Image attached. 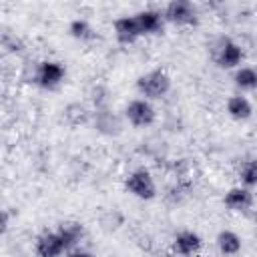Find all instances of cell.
<instances>
[{"label": "cell", "mask_w": 257, "mask_h": 257, "mask_svg": "<svg viewBox=\"0 0 257 257\" xmlns=\"http://www.w3.org/2000/svg\"><path fill=\"white\" fill-rule=\"evenodd\" d=\"M137 90L147 100H159L171 90V76L165 68H153L137 78Z\"/></svg>", "instance_id": "6da1fadb"}, {"label": "cell", "mask_w": 257, "mask_h": 257, "mask_svg": "<svg viewBox=\"0 0 257 257\" xmlns=\"http://www.w3.org/2000/svg\"><path fill=\"white\" fill-rule=\"evenodd\" d=\"M66 76V68L56 62V60H44V62H38L34 72H32V82L38 84L40 88H46V90H52L56 86L62 84Z\"/></svg>", "instance_id": "7a4b0ae2"}, {"label": "cell", "mask_w": 257, "mask_h": 257, "mask_svg": "<svg viewBox=\"0 0 257 257\" xmlns=\"http://www.w3.org/2000/svg\"><path fill=\"white\" fill-rule=\"evenodd\" d=\"M124 189L143 201H151L157 197V185L153 175L147 169H135L126 179H124Z\"/></svg>", "instance_id": "3957f363"}, {"label": "cell", "mask_w": 257, "mask_h": 257, "mask_svg": "<svg viewBox=\"0 0 257 257\" xmlns=\"http://www.w3.org/2000/svg\"><path fill=\"white\" fill-rule=\"evenodd\" d=\"M165 22L177 24V26H195L199 22V12L193 2L189 0H173L163 10Z\"/></svg>", "instance_id": "277c9868"}, {"label": "cell", "mask_w": 257, "mask_h": 257, "mask_svg": "<svg viewBox=\"0 0 257 257\" xmlns=\"http://www.w3.org/2000/svg\"><path fill=\"white\" fill-rule=\"evenodd\" d=\"M243 48L231 40V38H221L217 42V46L213 48V60L219 68L231 70V68H239L243 62Z\"/></svg>", "instance_id": "5b68a950"}, {"label": "cell", "mask_w": 257, "mask_h": 257, "mask_svg": "<svg viewBox=\"0 0 257 257\" xmlns=\"http://www.w3.org/2000/svg\"><path fill=\"white\" fill-rule=\"evenodd\" d=\"M124 118L131 122V126L135 128H145V126H151L157 118V110L155 106L151 104V100L147 98H135L126 104L124 108Z\"/></svg>", "instance_id": "8992f818"}, {"label": "cell", "mask_w": 257, "mask_h": 257, "mask_svg": "<svg viewBox=\"0 0 257 257\" xmlns=\"http://www.w3.org/2000/svg\"><path fill=\"white\" fill-rule=\"evenodd\" d=\"M34 251L38 257H60L62 253H66V247L58 231H44L36 237Z\"/></svg>", "instance_id": "52a82bcc"}, {"label": "cell", "mask_w": 257, "mask_h": 257, "mask_svg": "<svg viewBox=\"0 0 257 257\" xmlns=\"http://www.w3.org/2000/svg\"><path fill=\"white\" fill-rule=\"evenodd\" d=\"M112 30H114V36L120 44H133L137 42L143 32H141V26H139V20L137 16H120L112 22Z\"/></svg>", "instance_id": "ba28073f"}, {"label": "cell", "mask_w": 257, "mask_h": 257, "mask_svg": "<svg viewBox=\"0 0 257 257\" xmlns=\"http://www.w3.org/2000/svg\"><path fill=\"white\" fill-rule=\"evenodd\" d=\"M135 16H137V20H139V26H141L143 36H149V34H163V30H165V16H163V12L149 8V10L137 12Z\"/></svg>", "instance_id": "9c48e42d"}, {"label": "cell", "mask_w": 257, "mask_h": 257, "mask_svg": "<svg viewBox=\"0 0 257 257\" xmlns=\"http://www.w3.org/2000/svg\"><path fill=\"white\" fill-rule=\"evenodd\" d=\"M223 203L229 211H235V213H243L247 209H251L253 205V195L247 187H233L225 193L223 197Z\"/></svg>", "instance_id": "30bf717a"}, {"label": "cell", "mask_w": 257, "mask_h": 257, "mask_svg": "<svg viewBox=\"0 0 257 257\" xmlns=\"http://www.w3.org/2000/svg\"><path fill=\"white\" fill-rule=\"evenodd\" d=\"M203 241L195 231H181L173 241V251L181 257H193L199 253Z\"/></svg>", "instance_id": "8fae6325"}, {"label": "cell", "mask_w": 257, "mask_h": 257, "mask_svg": "<svg viewBox=\"0 0 257 257\" xmlns=\"http://www.w3.org/2000/svg\"><path fill=\"white\" fill-rule=\"evenodd\" d=\"M94 126H96L98 133L108 135V137H116V135L122 131L120 118H118L112 110H108V106L94 110Z\"/></svg>", "instance_id": "7c38bea8"}, {"label": "cell", "mask_w": 257, "mask_h": 257, "mask_svg": "<svg viewBox=\"0 0 257 257\" xmlns=\"http://www.w3.org/2000/svg\"><path fill=\"white\" fill-rule=\"evenodd\" d=\"M227 114L235 120H247L253 114V106L243 94H233L227 98Z\"/></svg>", "instance_id": "4fadbf2b"}, {"label": "cell", "mask_w": 257, "mask_h": 257, "mask_svg": "<svg viewBox=\"0 0 257 257\" xmlns=\"http://www.w3.org/2000/svg\"><path fill=\"white\" fill-rule=\"evenodd\" d=\"M56 231L60 233V237H62V241H64L66 253L72 251V249H76L78 241H80L82 235H84V227H82L80 223H74V221H70V223H62Z\"/></svg>", "instance_id": "5bb4252c"}, {"label": "cell", "mask_w": 257, "mask_h": 257, "mask_svg": "<svg viewBox=\"0 0 257 257\" xmlns=\"http://www.w3.org/2000/svg\"><path fill=\"white\" fill-rule=\"evenodd\" d=\"M217 247L223 255H237L241 251V237L235 231L225 229L217 235Z\"/></svg>", "instance_id": "9a60e30c"}, {"label": "cell", "mask_w": 257, "mask_h": 257, "mask_svg": "<svg viewBox=\"0 0 257 257\" xmlns=\"http://www.w3.org/2000/svg\"><path fill=\"white\" fill-rule=\"evenodd\" d=\"M233 82L241 90H253L257 88V70L251 66H239L233 74Z\"/></svg>", "instance_id": "2e32d148"}, {"label": "cell", "mask_w": 257, "mask_h": 257, "mask_svg": "<svg viewBox=\"0 0 257 257\" xmlns=\"http://www.w3.org/2000/svg\"><path fill=\"white\" fill-rule=\"evenodd\" d=\"M68 32H70V36H72V38H76V40H80V42L92 40V38L96 36V34H94V30H92V26H90L86 20H82V18L72 20V22H70V26H68Z\"/></svg>", "instance_id": "e0dca14e"}, {"label": "cell", "mask_w": 257, "mask_h": 257, "mask_svg": "<svg viewBox=\"0 0 257 257\" xmlns=\"http://www.w3.org/2000/svg\"><path fill=\"white\" fill-rule=\"evenodd\" d=\"M239 179H241L243 187H247V189L257 187V159H249V161L241 163V167H239Z\"/></svg>", "instance_id": "ac0fdd59"}, {"label": "cell", "mask_w": 257, "mask_h": 257, "mask_svg": "<svg viewBox=\"0 0 257 257\" xmlns=\"http://www.w3.org/2000/svg\"><path fill=\"white\" fill-rule=\"evenodd\" d=\"M64 118H66L72 126H78V124H84V122H86L88 112H86V108H84L82 104L74 102V104H68V106H66V110H64Z\"/></svg>", "instance_id": "d6986e66"}, {"label": "cell", "mask_w": 257, "mask_h": 257, "mask_svg": "<svg viewBox=\"0 0 257 257\" xmlns=\"http://www.w3.org/2000/svg\"><path fill=\"white\" fill-rule=\"evenodd\" d=\"M64 257H94L90 251H86V249H80V247H76V249H72V251H68Z\"/></svg>", "instance_id": "ffe728a7"}]
</instances>
